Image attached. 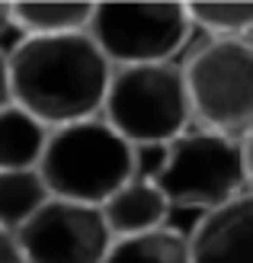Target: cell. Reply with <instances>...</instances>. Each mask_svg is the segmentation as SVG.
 <instances>
[{"label": "cell", "instance_id": "9", "mask_svg": "<svg viewBox=\"0 0 253 263\" xmlns=\"http://www.w3.org/2000/svg\"><path fill=\"white\" fill-rule=\"evenodd\" d=\"M100 212L112 238H131V234H148L164 228L170 215V202L154 183L128 180L100 205Z\"/></svg>", "mask_w": 253, "mask_h": 263}, {"label": "cell", "instance_id": "15", "mask_svg": "<svg viewBox=\"0 0 253 263\" xmlns=\"http://www.w3.org/2000/svg\"><path fill=\"white\" fill-rule=\"evenodd\" d=\"M170 148L167 144H131V180L157 183L167 170Z\"/></svg>", "mask_w": 253, "mask_h": 263}, {"label": "cell", "instance_id": "5", "mask_svg": "<svg viewBox=\"0 0 253 263\" xmlns=\"http://www.w3.org/2000/svg\"><path fill=\"white\" fill-rule=\"evenodd\" d=\"M192 119L224 138L253 132V39H211L183 64Z\"/></svg>", "mask_w": 253, "mask_h": 263}, {"label": "cell", "instance_id": "6", "mask_svg": "<svg viewBox=\"0 0 253 263\" xmlns=\"http://www.w3.org/2000/svg\"><path fill=\"white\" fill-rule=\"evenodd\" d=\"M186 4H93L87 35L112 68L167 64L189 42Z\"/></svg>", "mask_w": 253, "mask_h": 263}, {"label": "cell", "instance_id": "14", "mask_svg": "<svg viewBox=\"0 0 253 263\" xmlns=\"http://www.w3.org/2000/svg\"><path fill=\"white\" fill-rule=\"evenodd\" d=\"M186 13L211 39H253V4H189Z\"/></svg>", "mask_w": 253, "mask_h": 263}, {"label": "cell", "instance_id": "13", "mask_svg": "<svg viewBox=\"0 0 253 263\" xmlns=\"http://www.w3.org/2000/svg\"><path fill=\"white\" fill-rule=\"evenodd\" d=\"M103 263H192L189 238L170 228L131 234V238H112Z\"/></svg>", "mask_w": 253, "mask_h": 263}, {"label": "cell", "instance_id": "3", "mask_svg": "<svg viewBox=\"0 0 253 263\" xmlns=\"http://www.w3.org/2000/svg\"><path fill=\"white\" fill-rule=\"evenodd\" d=\"M103 122H109L128 144H170L192 122L183 68L173 61L112 68Z\"/></svg>", "mask_w": 253, "mask_h": 263}, {"label": "cell", "instance_id": "1", "mask_svg": "<svg viewBox=\"0 0 253 263\" xmlns=\"http://www.w3.org/2000/svg\"><path fill=\"white\" fill-rule=\"evenodd\" d=\"M7 68L10 100L45 128L96 119L112 81V64L87 32L20 39Z\"/></svg>", "mask_w": 253, "mask_h": 263}, {"label": "cell", "instance_id": "16", "mask_svg": "<svg viewBox=\"0 0 253 263\" xmlns=\"http://www.w3.org/2000/svg\"><path fill=\"white\" fill-rule=\"evenodd\" d=\"M0 263H26L23 254H20V244L10 231L0 228Z\"/></svg>", "mask_w": 253, "mask_h": 263}, {"label": "cell", "instance_id": "17", "mask_svg": "<svg viewBox=\"0 0 253 263\" xmlns=\"http://www.w3.org/2000/svg\"><path fill=\"white\" fill-rule=\"evenodd\" d=\"M10 68H7V51L0 48V109L10 106Z\"/></svg>", "mask_w": 253, "mask_h": 263}, {"label": "cell", "instance_id": "18", "mask_svg": "<svg viewBox=\"0 0 253 263\" xmlns=\"http://www.w3.org/2000/svg\"><path fill=\"white\" fill-rule=\"evenodd\" d=\"M244 144V161H247V177H250V190H253V132L241 141Z\"/></svg>", "mask_w": 253, "mask_h": 263}, {"label": "cell", "instance_id": "11", "mask_svg": "<svg viewBox=\"0 0 253 263\" xmlns=\"http://www.w3.org/2000/svg\"><path fill=\"white\" fill-rule=\"evenodd\" d=\"M90 16L93 4H10V26H16L23 39L87 32Z\"/></svg>", "mask_w": 253, "mask_h": 263}, {"label": "cell", "instance_id": "2", "mask_svg": "<svg viewBox=\"0 0 253 263\" xmlns=\"http://www.w3.org/2000/svg\"><path fill=\"white\" fill-rule=\"evenodd\" d=\"M35 170L55 199L100 209L131 180V144L103 116L71 122L48 132Z\"/></svg>", "mask_w": 253, "mask_h": 263}, {"label": "cell", "instance_id": "10", "mask_svg": "<svg viewBox=\"0 0 253 263\" xmlns=\"http://www.w3.org/2000/svg\"><path fill=\"white\" fill-rule=\"evenodd\" d=\"M48 132L16 103L0 109V170H35L42 161Z\"/></svg>", "mask_w": 253, "mask_h": 263}, {"label": "cell", "instance_id": "12", "mask_svg": "<svg viewBox=\"0 0 253 263\" xmlns=\"http://www.w3.org/2000/svg\"><path fill=\"white\" fill-rule=\"evenodd\" d=\"M51 199L38 170H0V228L16 234Z\"/></svg>", "mask_w": 253, "mask_h": 263}, {"label": "cell", "instance_id": "4", "mask_svg": "<svg viewBox=\"0 0 253 263\" xmlns=\"http://www.w3.org/2000/svg\"><path fill=\"white\" fill-rule=\"evenodd\" d=\"M167 170L154 183L170 209L215 212L250 190L244 144L208 128H186L170 144Z\"/></svg>", "mask_w": 253, "mask_h": 263}, {"label": "cell", "instance_id": "8", "mask_svg": "<svg viewBox=\"0 0 253 263\" xmlns=\"http://www.w3.org/2000/svg\"><path fill=\"white\" fill-rule=\"evenodd\" d=\"M189 254L192 263H253V190L199 218Z\"/></svg>", "mask_w": 253, "mask_h": 263}, {"label": "cell", "instance_id": "19", "mask_svg": "<svg viewBox=\"0 0 253 263\" xmlns=\"http://www.w3.org/2000/svg\"><path fill=\"white\" fill-rule=\"evenodd\" d=\"M10 29V4H0V32Z\"/></svg>", "mask_w": 253, "mask_h": 263}, {"label": "cell", "instance_id": "7", "mask_svg": "<svg viewBox=\"0 0 253 263\" xmlns=\"http://www.w3.org/2000/svg\"><path fill=\"white\" fill-rule=\"evenodd\" d=\"M26 263H103L112 234L96 205L51 199L13 234Z\"/></svg>", "mask_w": 253, "mask_h": 263}]
</instances>
